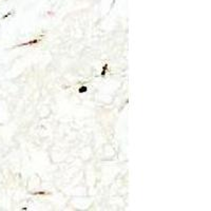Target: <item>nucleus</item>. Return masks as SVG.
I'll list each match as a JSON object with an SVG mask.
<instances>
[{
  "label": "nucleus",
  "mask_w": 211,
  "mask_h": 211,
  "mask_svg": "<svg viewBox=\"0 0 211 211\" xmlns=\"http://www.w3.org/2000/svg\"><path fill=\"white\" fill-rule=\"evenodd\" d=\"M107 69H108V64H106L103 68V72H101V76H105L107 73Z\"/></svg>",
  "instance_id": "f03ea898"
},
{
  "label": "nucleus",
  "mask_w": 211,
  "mask_h": 211,
  "mask_svg": "<svg viewBox=\"0 0 211 211\" xmlns=\"http://www.w3.org/2000/svg\"><path fill=\"white\" fill-rule=\"evenodd\" d=\"M87 91H88V88H87V87H80V88H79V90H78V92H79L80 94H81V93L87 92Z\"/></svg>",
  "instance_id": "7ed1b4c3"
},
{
  "label": "nucleus",
  "mask_w": 211,
  "mask_h": 211,
  "mask_svg": "<svg viewBox=\"0 0 211 211\" xmlns=\"http://www.w3.org/2000/svg\"><path fill=\"white\" fill-rule=\"evenodd\" d=\"M39 41H40V39H35V40H31L30 42H27V43H23V45H20L18 46H35L36 43H38Z\"/></svg>",
  "instance_id": "f257e3e1"
}]
</instances>
